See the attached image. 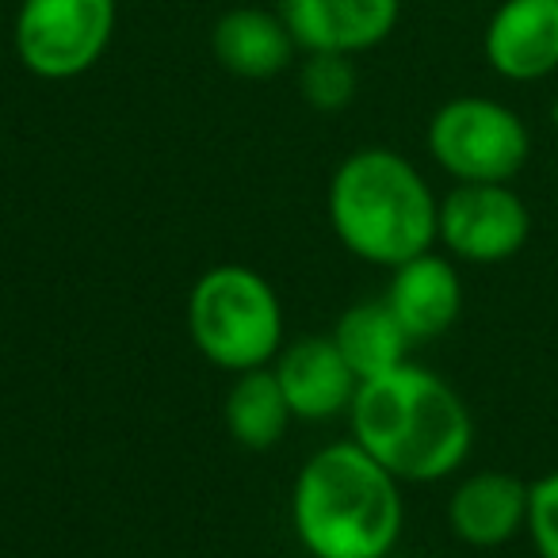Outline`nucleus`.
Listing matches in <instances>:
<instances>
[{"label":"nucleus","instance_id":"nucleus-8","mask_svg":"<svg viewBox=\"0 0 558 558\" xmlns=\"http://www.w3.org/2000/svg\"><path fill=\"white\" fill-rule=\"evenodd\" d=\"M303 54H367L395 35L402 0H279Z\"/></svg>","mask_w":558,"mask_h":558},{"label":"nucleus","instance_id":"nucleus-16","mask_svg":"<svg viewBox=\"0 0 558 558\" xmlns=\"http://www.w3.org/2000/svg\"><path fill=\"white\" fill-rule=\"evenodd\" d=\"M360 73L352 54H306L299 70V93L314 111H344L356 100Z\"/></svg>","mask_w":558,"mask_h":558},{"label":"nucleus","instance_id":"nucleus-11","mask_svg":"<svg viewBox=\"0 0 558 558\" xmlns=\"http://www.w3.org/2000/svg\"><path fill=\"white\" fill-rule=\"evenodd\" d=\"M527 489L532 482L509 471H474L459 478L448 497V527L459 543L474 550H494L524 535Z\"/></svg>","mask_w":558,"mask_h":558},{"label":"nucleus","instance_id":"nucleus-18","mask_svg":"<svg viewBox=\"0 0 558 558\" xmlns=\"http://www.w3.org/2000/svg\"><path fill=\"white\" fill-rule=\"evenodd\" d=\"M555 119H558V108H555Z\"/></svg>","mask_w":558,"mask_h":558},{"label":"nucleus","instance_id":"nucleus-7","mask_svg":"<svg viewBox=\"0 0 558 558\" xmlns=\"http://www.w3.org/2000/svg\"><path fill=\"white\" fill-rule=\"evenodd\" d=\"M532 238V210L512 184H456L440 199L436 245L463 264H505Z\"/></svg>","mask_w":558,"mask_h":558},{"label":"nucleus","instance_id":"nucleus-5","mask_svg":"<svg viewBox=\"0 0 558 558\" xmlns=\"http://www.w3.org/2000/svg\"><path fill=\"white\" fill-rule=\"evenodd\" d=\"M428 157L456 184H512L532 157L527 123L494 96H456L428 119Z\"/></svg>","mask_w":558,"mask_h":558},{"label":"nucleus","instance_id":"nucleus-2","mask_svg":"<svg viewBox=\"0 0 558 558\" xmlns=\"http://www.w3.org/2000/svg\"><path fill=\"white\" fill-rule=\"evenodd\" d=\"M291 527L311 558H387L405 527L402 482L352 436L333 440L291 486Z\"/></svg>","mask_w":558,"mask_h":558},{"label":"nucleus","instance_id":"nucleus-15","mask_svg":"<svg viewBox=\"0 0 558 558\" xmlns=\"http://www.w3.org/2000/svg\"><path fill=\"white\" fill-rule=\"evenodd\" d=\"M222 421H226L230 440L248 451H268L288 436L295 413H291L288 398L279 390V379H276V372H271V364L233 375L230 390H226V402H222Z\"/></svg>","mask_w":558,"mask_h":558},{"label":"nucleus","instance_id":"nucleus-3","mask_svg":"<svg viewBox=\"0 0 558 558\" xmlns=\"http://www.w3.org/2000/svg\"><path fill=\"white\" fill-rule=\"evenodd\" d=\"M329 226L352 256L398 268L436 248L440 199L405 154L367 146L349 154L329 180Z\"/></svg>","mask_w":558,"mask_h":558},{"label":"nucleus","instance_id":"nucleus-1","mask_svg":"<svg viewBox=\"0 0 558 558\" xmlns=\"http://www.w3.org/2000/svg\"><path fill=\"white\" fill-rule=\"evenodd\" d=\"M349 428L352 440L402 486L451 478L474 448L471 405L444 375L413 360L360 383Z\"/></svg>","mask_w":558,"mask_h":558},{"label":"nucleus","instance_id":"nucleus-14","mask_svg":"<svg viewBox=\"0 0 558 558\" xmlns=\"http://www.w3.org/2000/svg\"><path fill=\"white\" fill-rule=\"evenodd\" d=\"M333 344L341 349V356L349 360V367L356 372V379H375V375L390 372V367L410 360V333L402 329V322L395 318V311L387 306V299H367V303H352L349 311L337 318L333 326Z\"/></svg>","mask_w":558,"mask_h":558},{"label":"nucleus","instance_id":"nucleus-12","mask_svg":"<svg viewBox=\"0 0 558 558\" xmlns=\"http://www.w3.org/2000/svg\"><path fill=\"white\" fill-rule=\"evenodd\" d=\"M387 306L413 344L444 337L463 314V279L451 256H440L436 248L413 256V260L390 268Z\"/></svg>","mask_w":558,"mask_h":558},{"label":"nucleus","instance_id":"nucleus-13","mask_svg":"<svg viewBox=\"0 0 558 558\" xmlns=\"http://www.w3.org/2000/svg\"><path fill=\"white\" fill-rule=\"evenodd\" d=\"M210 50L218 65L241 81H268L291 70L299 43L279 12L268 9H230L210 27Z\"/></svg>","mask_w":558,"mask_h":558},{"label":"nucleus","instance_id":"nucleus-17","mask_svg":"<svg viewBox=\"0 0 558 558\" xmlns=\"http://www.w3.org/2000/svg\"><path fill=\"white\" fill-rule=\"evenodd\" d=\"M539 558H558V471H547L527 489V527Z\"/></svg>","mask_w":558,"mask_h":558},{"label":"nucleus","instance_id":"nucleus-6","mask_svg":"<svg viewBox=\"0 0 558 558\" xmlns=\"http://www.w3.org/2000/svg\"><path fill=\"white\" fill-rule=\"evenodd\" d=\"M119 0H20L12 47L32 77L77 81L108 54Z\"/></svg>","mask_w":558,"mask_h":558},{"label":"nucleus","instance_id":"nucleus-4","mask_svg":"<svg viewBox=\"0 0 558 558\" xmlns=\"http://www.w3.org/2000/svg\"><path fill=\"white\" fill-rule=\"evenodd\" d=\"M187 333L207 364L230 375L268 367L283 349V303L260 271L215 264L192 283Z\"/></svg>","mask_w":558,"mask_h":558},{"label":"nucleus","instance_id":"nucleus-9","mask_svg":"<svg viewBox=\"0 0 558 558\" xmlns=\"http://www.w3.org/2000/svg\"><path fill=\"white\" fill-rule=\"evenodd\" d=\"M486 65L501 81L532 85L558 73V0H501L482 32Z\"/></svg>","mask_w":558,"mask_h":558},{"label":"nucleus","instance_id":"nucleus-10","mask_svg":"<svg viewBox=\"0 0 558 558\" xmlns=\"http://www.w3.org/2000/svg\"><path fill=\"white\" fill-rule=\"evenodd\" d=\"M271 372L279 390L288 398L295 421H333L352 410V398L360 390L356 372L329 333H311L299 341H283L279 356L271 360Z\"/></svg>","mask_w":558,"mask_h":558}]
</instances>
